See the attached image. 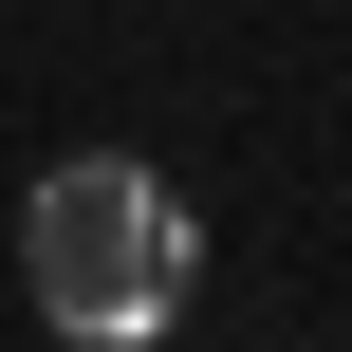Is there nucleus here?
<instances>
[{"instance_id":"1","label":"nucleus","mask_w":352,"mask_h":352,"mask_svg":"<svg viewBox=\"0 0 352 352\" xmlns=\"http://www.w3.org/2000/svg\"><path fill=\"white\" fill-rule=\"evenodd\" d=\"M186 278H204V223H186L167 167H130V148H56V167L19 186V297H37V334L130 352V334L186 316Z\"/></svg>"}]
</instances>
